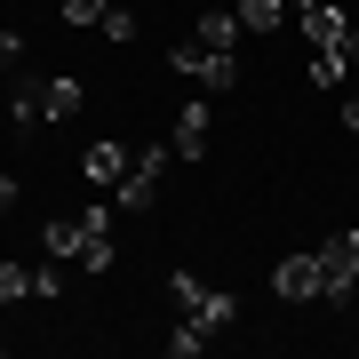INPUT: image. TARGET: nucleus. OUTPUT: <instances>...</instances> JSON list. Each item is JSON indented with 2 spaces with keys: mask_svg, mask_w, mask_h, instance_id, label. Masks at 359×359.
Instances as JSON below:
<instances>
[{
  "mask_svg": "<svg viewBox=\"0 0 359 359\" xmlns=\"http://www.w3.org/2000/svg\"><path fill=\"white\" fill-rule=\"evenodd\" d=\"M320 271H327L320 304H335V311H344L351 295H359V231H327V240H320Z\"/></svg>",
  "mask_w": 359,
  "mask_h": 359,
  "instance_id": "1",
  "label": "nucleus"
},
{
  "mask_svg": "<svg viewBox=\"0 0 359 359\" xmlns=\"http://www.w3.org/2000/svg\"><path fill=\"white\" fill-rule=\"evenodd\" d=\"M80 104H88L80 80H32V88L16 96V128H32V120H72Z\"/></svg>",
  "mask_w": 359,
  "mask_h": 359,
  "instance_id": "2",
  "label": "nucleus"
},
{
  "mask_svg": "<svg viewBox=\"0 0 359 359\" xmlns=\"http://www.w3.org/2000/svg\"><path fill=\"white\" fill-rule=\"evenodd\" d=\"M160 176H168V144H144V152L128 160V176L112 184V208H136L144 216V208L160 200Z\"/></svg>",
  "mask_w": 359,
  "mask_h": 359,
  "instance_id": "3",
  "label": "nucleus"
},
{
  "mask_svg": "<svg viewBox=\"0 0 359 359\" xmlns=\"http://www.w3.org/2000/svg\"><path fill=\"white\" fill-rule=\"evenodd\" d=\"M320 287H327L320 248H311V256H287L280 271H271V295H287V304H320Z\"/></svg>",
  "mask_w": 359,
  "mask_h": 359,
  "instance_id": "4",
  "label": "nucleus"
},
{
  "mask_svg": "<svg viewBox=\"0 0 359 359\" xmlns=\"http://www.w3.org/2000/svg\"><path fill=\"white\" fill-rule=\"evenodd\" d=\"M295 25H304V40H311V48H344L351 16H344V8H327V0H311V8L295 16Z\"/></svg>",
  "mask_w": 359,
  "mask_h": 359,
  "instance_id": "5",
  "label": "nucleus"
},
{
  "mask_svg": "<svg viewBox=\"0 0 359 359\" xmlns=\"http://www.w3.org/2000/svg\"><path fill=\"white\" fill-rule=\"evenodd\" d=\"M240 8H200V25H192V40H200V48H240Z\"/></svg>",
  "mask_w": 359,
  "mask_h": 359,
  "instance_id": "6",
  "label": "nucleus"
},
{
  "mask_svg": "<svg viewBox=\"0 0 359 359\" xmlns=\"http://www.w3.org/2000/svg\"><path fill=\"white\" fill-rule=\"evenodd\" d=\"M80 176L88 184H120L128 176V144H88V152H80Z\"/></svg>",
  "mask_w": 359,
  "mask_h": 359,
  "instance_id": "7",
  "label": "nucleus"
},
{
  "mask_svg": "<svg viewBox=\"0 0 359 359\" xmlns=\"http://www.w3.org/2000/svg\"><path fill=\"white\" fill-rule=\"evenodd\" d=\"M184 320H200L208 335H224L231 320H240V295H231V287H208V295H200V304H192V311H184Z\"/></svg>",
  "mask_w": 359,
  "mask_h": 359,
  "instance_id": "8",
  "label": "nucleus"
},
{
  "mask_svg": "<svg viewBox=\"0 0 359 359\" xmlns=\"http://www.w3.org/2000/svg\"><path fill=\"white\" fill-rule=\"evenodd\" d=\"M168 152H176V160H200L208 152V104H184V112H176V144H168Z\"/></svg>",
  "mask_w": 359,
  "mask_h": 359,
  "instance_id": "9",
  "label": "nucleus"
},
{
  "mask_svg": "<svg viewBox=\"0 0 359 359\" xmlns=\"http://www.w3.org/2000/svg\"><path fill=\"white\" fill-rule=\"evenodd\" d=\"M40 240H48V256L80 264V248H88V224H80V216H48V231H40Z\"/></svg>",
  "mask_w": 359,
  "mask_h": 359,
  "instance_id": "10",
  "label": "nucleus"
},
{
  "mask_svg": "<svg viewBox=\"0 0 359 359\" xmlns=\"http://www.w3.org/2000/svg\"><path fill=\"white\" fill-rule=\"evenodd\" d=\"M287 16H295L287 0H240V25H248V32H280Z\"/></svg>",
  "mask_w": 359,
  "mask_h": 359,
  "instance_id": "11",
  "label": "nucleus"
},
{
  "mask_svg": "<svg viewBox=\"0 0 359 359\" xmlns=\"http://www.w3.org/2000/svg\"><path fill=\"white\" fill-rule=\"evenodd\" d=\"M168 351H176V359H200L208 351V327L200 320H176V327H168Z\"/></svg>",
  "mask_w": 359,
  "mask_h": 359,
  "instance_id": "12",
  "label": "nucleus"
},
{
  "mask_svg": "<svg viewBox=\"0 0 359 359\" xmlns=\"http://www.w3.org/2000/svg\"><path fill=\"white\" fill-rule=\"evenodd\" d=\"M344 48H311V80H320V88H344Z\"/></svg>",
  "mask_w": 359,
  "mask_h": 359,
  "instance_id": "13",
  "label": "nucleus"
},
{
  "mask_svg": "<svg viewBox=\"0 0 359 359\" xmlns=\"http://www.w3.org/2000/svg\"><path fill=\"white\" fill-rule=\"evenodd\" d=\"M104 8H112V0H65V8H56V16H65L72 32H88V25H104Z\"/></svg>",
  "mask_w": 359,
  "mask_h": 359,
  "instance_id": "14",
  "label": "nucleus"
},
{
  "mask_svg": "<svg viewBox=\"0 0 359 359\" xmlns=\"http://www.w3.org/2000/svg\"><path fill=\"white\" fill-rule=\"evenodd\" d=\"M32 295V271L25 264H0V304H25Z\"/></svg>",
  "mask_w": 359,
  "mask_h": 359,
  "instance_id": "15",
  "label": "nucleus"
},
{
  "mask_svg": "<svg viewBox=\"0 0 359 359\" xmlns=\"http://www.w3.org/2000/svg\"><path fill=\"white\" fill-rule=\"evenodd\" d=\"M104 40H136V16L128 8H104Z\"/></svg>",
  "mask_w": 359,
  "mask_h": 359,
  "instance_id": "16",
  "label": "nucleus"
},
{
  "mask_svg": "<svg viewBox=\"0 0 359 359\" xmlns=\"http://www.w3.org/2000/svg\"><path fill=\"white\" fill-rule=\"evenodd\" d=\"M16 56H25V32H0V72H8Z\"/></svg>",
  "mask_w": 359,
  "mask_h": 359,
  "instance_id": "17",
  "label": "nucleus"
},
{
  "mask_svg": "<svg viewBox=\"0 0 359 359\" xmlns=\"http://www.w3.org/2000/svg\"><path fill=\"white\" fill-rule=\"evenodd\" d=\"M8 208H16V176H0V216H8Z\"/></svg>",
  "mask_w": 359,
  "mask_h": 359,
  "instance_id": "18",
  "label": "nucleus"
},
{
  "mask_svg": "<svg viewBox=\"0 0 359 359\" xmlns=\"http://www.w3.org/2000/svg\"><path fill=\"white\" fill-rule=\"evenodd\" d=\"M344 128H351V136H359V96H344Z\"/></svg>",
  "mask_w": 359,
  "mask_h": 359,
  "instance_id": "19",
  "label": "nucleus"
},
{
  "mask_svg": "<svg viewBox=\"0 0 359 359\" xmlns=\"http://www.w3.org/2000/svg\"><path fill=\"white\" fill-rule=\"evenodd\" d=\"M344 65H359V25H351V32H344Z\"/></svg>",
  "mask_w": 359,
  "mask_h": 359,
  "instance_id": "20",
  "label": "nucleus"
},
{
  "mask_svg": "<svg viewBox=\"0 0 359 359\" xmlns=\"http://www.w3.org/2000/svg\"><path fill=\"white\" fill-rule=\"evenodd\" d=\"M287 8H295V16H304V8H311V0H287Z\"/></svg>",
  "mask_w": 359,
  "mask_h": 359,
  "instance_id": "21",
  "label": "nucleus"
}]
</instances>
